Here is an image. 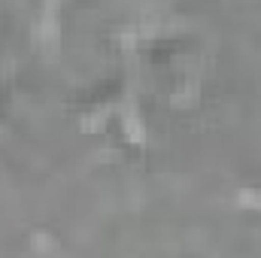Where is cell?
<instances>
[{
	"label": "cell",
	"mask_w": 261,
	"mask_h": 258,
	"mask_svg": "<svg viewBox=\"0 0 261 258\" xmlns=\"http://www.w3.org/2000/svg\"><path fill=\"white\" fill-rule=\"evenodd\" d=\"M28 255H58L61 252V240L49 225H34L24 237Z\"/></svg>",
	"instance_id": "6da1fadb"
},
{
	"label": "cell",
	"mask_w": 261,
	"mask_h": 258,
	"mask_svg": "<svg viewBox=\"0 0 261 258\" xmlns=\"http://www.w3.org/2000/svg\"><path fill=\"white\" fill-rule=\"evenodd\" d=\"M119 140L125 146H130V149H143L149 143V125H146V119L137 116V113L122 116L119 119Z\"/></svg>",
	"instance_id": "7a4b0ae2"
}]
</instances>
